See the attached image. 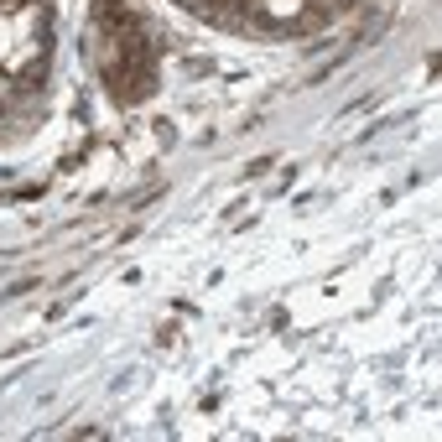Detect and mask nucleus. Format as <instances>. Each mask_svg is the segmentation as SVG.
Returning a JSON list of instances; mask_svg holds the SVG:
<instances>
[{"mask_svg":"<svg viewBox=\"0 0 442 442\" xmlns=\"http://www.w3.org/2000/svg\"><path fill=\"white\" fill-rule=\"evenodd\" d=\"M266 11H271V16H297L302 6H297V0H266Z\"/></svg>","mask_w":442,"mask_h":442,"instance_id":"f257e3e1","label":"nucleus"}]
</instances>
